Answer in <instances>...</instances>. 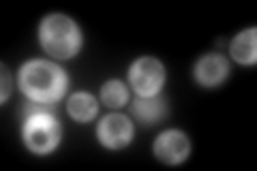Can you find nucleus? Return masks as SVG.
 I'll return each instance as SVG.
<instances>
[{
    "label": "nucleus",
    "instance_id": "1",
    "mask_svg": "<svg viewBox=\"0 0 257 171\" xmlns=\"http://www.w3.org/2000/svg\"><path fill=\"white\" fill-rule=\"evenodd\" d=\"M20 88L32 103L52 105L62 99L69 88V77L60 67L47 60H30L20 69Z\"/></svg>",
    "mask_w": 257,
    "mask_h": 171
},
{
    "label": "nucleus",
    "instance_id": "2",
    "mask_svg": "<svg viewBox=\"0 0 257 171\" xmlns=\"http://www.w3.org/2000/svg\"><path fill=\"white\" fill-rule=\"evenodd\" d=\"M22 137L26 148L35 154H50L60 143V124L54 111L41 103H28L24 116Z\"/></svg>",
    "mask_w": 257,
    "mask_h": 171
},
{
    "label": "nucleus",
    "instance_id": "3",
    "mask_svg": "<svg viewBox=\"0 0 257 171\" xmlns=\"http://www.w3.org/2000/svg\"><path fill=\"white\" fill-rule=\"evenodd\" d=\"M39 43L54 58L67 60L82 50V30L67 15H47L39 26Z\"/></svg>",
    "mask_w": 257,
    "mask_h": 171
},
{
    "label": "nucleus",
    "instance_id": "4",
    "mask_svg": "<svg viewBox=\"0 0 257 171\" xmlns=\"http://www.w3.org/2000/svg\"><path fill=\"white\" fill-rule=\"evenodd\" d=\"M165 81V69L157 58L144 56L138 58L131 69H128V84L140 96H157L159 90L163 88Z\"/></svg>",
    "mask_w": 257,
    "mask_h": 171
},
{
    "label": "nucleus",
    "instance_id": "5",
    "mask_svg": "<svg viewBox=\"0 0 257 171\" xmlns=\"http://www.w3.org/2000/svg\"><path fill=\"white\" fill-rule=\"evenodd\" d=\"M96 137L105 148L122 150L133 139V124L122 113H109L96 126Z\"/></svg>",
    "mask_w": 257,
    "mask_h": 171
},
{
    "label": "nucleus",
    "instance_id": "6",
    "mask_svg": "<svg viewBox=\"0 0 257 171\" xmlns=\"http://www.w3.org/2000/svg\"><path fill=\"white\" fill-rule=\"evenodd\" d=\"M189 152H191V143L187 135L180 131H165L155 141V156L167 162V165H180L182 160L189 158Z\"/></svg>",
    "mask_w": 257,
    "mask_h": 171
},
{
    "label": "nucleus",
    "instance_id": "7",
    "mask_svg": "<svg viewBox=\"0 0 257 171\" xmlns=\"http://www.w3.org/2000/svg\"><path fill=\"white\" fill-rule=\"evenodd\" d=\"M229 75V64L221 54H206L195 64V79L199 86L214 88L221 86Z\"/></svg>",
    "mask_w": 257,
    "mask_h": 171
},
{
    "label": "nucleus",
    "instance_id": "8",
    "mask_svg": "<svg viewBox=\"0 0 257 171\" xmlns=\"http://www.w3.org/2000/svg\"><path fill=\"white\" fill-rule=\"evenodd\" d=\"M257 30L255 28H248L242 30L240 35L234 37L229 45V52H231V58H234L238 64H244V67H251L257 60V47H255V37Z\"/></svg>",
    "mask_w": 257,
    "mask_h": 171
},
{
    "label": "nucleus",
    "instance_id": "9",
    "mask_svg": "<svg viewBox=\"0 0 257 171\" xmlns=\"http://www.w3.org/2000/svg\"><path fill=\"white\" fill-rule=\"evenodd\" d=\"M131 113L142 124H155L167 113V105L157 96H140L131 103Z\"/></svg>",
    "mask_w": 257,
    "mask_h": 171
},
{
    "label": "nucleus",
    "instance_id": "10",
    "mask_svg": "<svg viewBox=\"0 0 257 171\" xmlns=\"http://www.w3.org/2000/svg\"><path fill=\"white\" fill-rule=\"evenodd\" d=\"M67 111H69V116L73 118L75 122H84V124H86V122L94 120L96 111H99V105H96L92 94L75 92L69 99V103H67Z\"/></svg>",
    "mask_w": 257,
    "mask_h": 171
},
{
    "label": "nucleus",
    "instance_id": "11",
    "mask_svg": "<svg viewBox=\"0 0 257 171\" xmlns=\"http://www.w3.org/2000/svg\"><path fill=\"white\" fill-rule=\"evenodd\" d=\"M101 99L107 107H122L128 101V90L122 81L111 79V81H105V86L101 88Z\"/></svg>",
    "mask_w": 257,
    "mask_h": 171
},
{
    "label": "nucleus",
    "instance_id": "12",
    "mask_svg": "<svg viewBox=\"0 0 257 171\" xmlns=\"http://www.w3.org/2000/svg\"><path fill=\"white\" fill-rule=\"evenodd\" d=\"M3 101H7V94H9V86H7V71L3 69Z\"/></svg>",
    "mask_w": 257,
    "mask_h": 171
}]
</instances>
